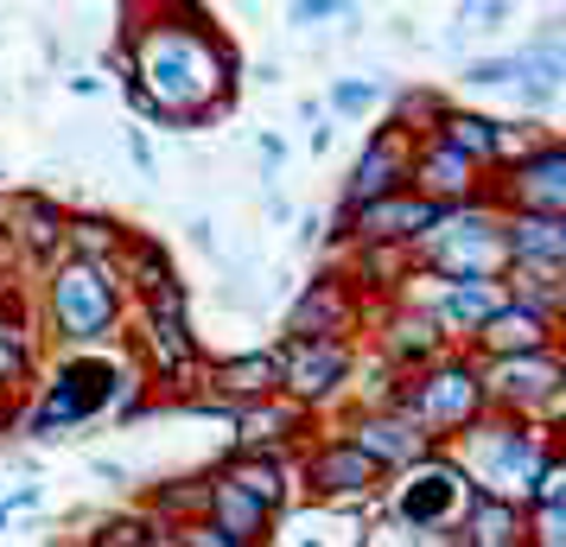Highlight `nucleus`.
<instances>
[{
  "instance_id": "nucleus-1",
  "label": "nucleus",
  "mask_w": 566,
  "mask_h": 547,
  "mask_svg": "<svg viewBox=\"0 0 566 547\" xmlns=\"http://www.w3.org/2000/svg\"><path fill=\"white\" fill-rule=\"evenodd\" d=\"M235 83V52L210 27H179V20H154L140 27L128 57V90L134 108L154 115L166 128H191L230 103Z\"/></svg>"
},
{
  "instance_id": "nucleus-2",
  "label": "nucleus",
  "mask_w": 566,
  "mask_h": 547,
  "mask_svg": "<svg viewBox=\"0 0 566 547\" xmlns=\"http://www.w3.org/2000/svg\"><path fill=\"white\" fill-rule=\"evenodd\" d=\"M115 389H134V382H122V369L108 364V357H71V364L52 369L39 408L27 414V433L32 440H57V433H71V427L103 414L108 401H115Z\"/></svg>"
},
{
  "instance_id": "nucleus-3",
  "label": "nucleus",
  "mask_w": 566,
  "mask_h": 547,
  "mask_svg": "<svg viewBox=\"0 0 566 547\" xmlns=\"http://www.w3.org/2000/svg\"><path fill=\"white\" fill-rule=\"evenodd\" d=\"M45 306H52L57 338L71 344H96L115 332L122 318V293H115V274L103 261H57L52 287H45Z\"/></svg>"
},
{
  "instance_id": "nucleus-4",
  "label": "nucleus",
  "mask_w": 566,
  "mask_h": 547,
  "mask_svg": "<svg viewBox=\"0 0 566 547\" xmlns=\"http://www.w3.org/2000/svg\"><path fill=\"white\" fill-rule=\"evenodd\" d=\"M395 414L413 420L427 440L452 433V427H471V420L484 414V369L459 364V357L420 369V376H408V389L395 395Z\"/></svg>"
},
{
  "instance_id": "nucleus-5",
  "label": "nucleus",
  "mask_w": 566,
  "mask_h": 547,
  "mask_svg": "<svg viewBox=\"0 0 566 547\" xmlns=\"http://www.w3.org/2000/svg\"><path fill=\"white\" fill-rule=\"evenodd\" d=\"M471 491H478V484L464 477V465L427 452V459L408 465V477L395 484V522H401L408 535H446V528L464 516Z\"/></svg>"
},
{
  "instance_id": "nucleus-6",
  "label": "nucleus",
  "mask_w": 566,
  "mask_h": 547,
  "mask_svg": "<svg viewBox=\"0 0 566 547\" xmlns=\"http://www.w3.org/2000/svg\"><path fill=\"white\" fill-rule=\"evenodd\" d=\"M427 261H433V281H478L490 287L503 261V217H484V210H446V223L427 235Z\"/></svg>"
},
{
  "instance_id": "nucleus-7",
  "label": "nucleus",
  "mask_w": 566,
  "mask_h": 547,
  "mask_svg": "<svg viewBox=\"0 0 566 547\" xmlns=\"http://www.w3.org/2000/svg\"><path fill=\"white\" fill-rule=\"evenodd\" d=\"M413 134L395 122V128L369 134V147L357 154V166H350V185H344V204H337V223L344 217H357V210L382 204V198H395V191H408V166H413Z\"/></svg>"
},
{
  "instance_id": "nucleus-8",
  "label": "nucleus",
  "mask_w": 566,
  "mask_h": 547,
  "mask_svg": "<svg viewBox=\"0 0 566 547\" xmlns=\"http://www.w3.org/2000/svg\"><path fill=\"white\" fill-rule=\"evenodd\" d=\"M376 484H382V471L369 465L350 440H325L306 459V491L325 496V503H337V509H363Z\"/></svg>"
},
{
  "instance_id": "nucleus-9",
  "label": "nucleus",
  "mask_w": 566,
  "mask_h": 547,
  "mask_svg": "<svg viewBox=\"0 0 566 547\" xmlns=\"http://www.w3.org/2000/svg\"><path fill=\"white\" fill-rule=\"evenodd\" d=\"M274 364H281V389L293 395V408H306V401H325V395L350 376V344H344V338L286 344Z\"/></svg>"
},
{
  "instance_id": "nucleus-10",
  "label": "nucleus",
  "mask_w": 566,
  "mask_h": 547,
  "mask_svg": "<svg viewBox=\"0 0 566 547\" xmlns=\"http://www.w3.org/2000/svg\"><path fill=\"white\" fill-rule=\"evenodd\" d=\"M510 204H515V217H560L566 210V154L554 134L541 147H528V154H515Z\"/></svg>"
},
{
  "instance_id": "nucleus-11",
  "label": "nucleus",
  "mask_w": 566,
  "mask_h": 547,
  "mask_svg": "<svg viewBox=\"0 0 566 547\" xmlns=\"http://www.w3.org/2000/svg\"><path fill=\"white\" fill-rule=\"evenodd\" d=\"M439 223H446V210L427 204V198H413V191H395L382 204L344 217V230L357 235V242H427Z\"/></svg>"
},
{
  "instance_id": "nucleus-12",
  "label": "nucleus",
  "mask_w": 566,
  "mask_h": 547,
  "mask_svg": "<svg viewBox=\"0 0 566 547\" xmlns=\"http://www.w3.org/2000/svg\"><path fill=\"white\" fill-rule=\"evenodd\" d=\"M344 440L357 445L363 459L376 471H388V465H420L427 452H433V440L413 427V420H401L395 408H376V414H357L350 420V433Z\"/></svg>"
},
{
  "instance_id": "nucleus-13",
  "label": "nucleus",
  "mask_w": 566,
  "mask_h": 547,
  "mask_svg": "<svg viewBox=\"0 0 566 547\" xmlns=\"http://www.w3.org/2000/svg\"><path fill=\"white\" fill-rule=\"evenodd\" d=\"M503 261L510 274H560L566 217H503Z\"/></svg>"
},
{
  "instance_id": "nucleus-14",
  "label": "nucleus",
  "mask_w": 566,
  "mask_h": 547,
  "mask_svg": "<svg viewBox=\"0 0 566 547\" xmlns=\"http://www.w3.org/2000/svg\"><path fill=\"white\" fill-rule=\"evenodd\" d=\"M496 306H503L496 287H478V281H439L433 306H427L420 318L433 325V338H478Z\"/></svg>"
},
{
  "instance_id": "nucleus-15",
  "label": "nucleus",
  "mask_w": 566,
  "mask_h": 547,
  "mask_svg": "<svg viewBox=\"0 0 566 547\" xmlns=\"http://www.w3.org/2000/svg\"><path fill=\"white\" fill-rule=\"evenodd\" d=\"M452 528H459L452 535L459 547H528V535H522V503L490 496V491H471V503H464V516Z\"/></svg>"
},
{
  "instance_id": "nucleus-16",
  "label": "nucleus",
  "mask_w": 566,
  "mask_h": 547,
  "mask_svg": "<svg viewBox=\"0 0 566 547\" xmlns=\"http://www.w3.org/2000/svg\"><path fill=\"white\" fill-rule=\"evenodd\" d=\"M217 484L242 491L255 509H268V516H281V503H286V471H281L274 452H249V445H235L230 459L217 465Z\"/></svg>"
},
{
  "instance_id": "nucleus-17",
  "label": "nucleus",
  "mask_w": 566,
  "mask_h": 547,
  "mask_svg": "<svg viewBox=\"0 0 566 547\" xmlns=\"http://www.w3.org/2000/svg\"><path fill=\"white\" fill-rule=\"evenodd\" d=\"M350 325V287L337 281H312V293H300V306L286 313V344H318V338H337Z\"/></svg>"
},
{
  "instance_id": "nucleus-18",
  "label": "nucleus",
  "mask_w": 566,
  "mask_h": 547,
  "mask_svg": "<svg viewBox=\"0 0 566 547\" xmlns=\"http://www.w3.org/2000/svg\"><path fill=\"white\" fill-rule=\"evenodd\" d=\"M478 344H484V350H496V357H535V350H554V325H541L535 313H522V306H510V299H503V306L484 318Z\"/></svg>"
},
{
  "instance_id": "nucleus-19",
  "label": "nucleus",
  "mask_w": 566,
  "mask_h": 547,
  "mask_svg": "<svg viewBox=\"0 0 566 547\" xmlns=\"http://www.w3.org/2000/svg\"><path fill=\"white\" fill-rule=\"evenodd\" d=\"M210 389L235 395V401H268V395L281 389V364H274V350L223 357V364H210Z\"/></svg>"
},
{
  "instance_id": "nucleus-20",
  "label": "nucleus",
  "mask_w": 566,
  "mask_h": 547,
  "mask_svg": "<svg viewBox=\"0 0 566 547\" xmlns=\"http://www.w3.org/2000/svg\"><path fill=\"white\" fill-rule=\"evenodd\" d=\"M96 547H179V528H172V522L128 516V522H115V528H103Z\"/></svg>"
},
{
  "instance_id": "nucleus-21",
  "label": "nucleus",
  "mask_w": 566,
  "mask_h": 547,
  "mask_svg": "<svg viewBox=\"0 0 566 547\" xmlns=\"http://www.w3.org/2000/svg\"><path fill=\"white\" fill-rule=\"evenodd\" d=\"M376 103H382V83H369V77H344V83H337V90H332V108H337V115H363V108H376Z\"/></svg>"
},
{
  "instance_id": "nucleus-22",
  "label": "nucleus",
  "mask_w": 566,
  "mask_h": 547,
  "mask_svg": "<svg viewBox=\"0 0 566 547\" xmlns=\"http://www.w3.org/2000/svg\"><path fill=\"white\" fill-rule=\"evenodd\" d=\"M496 83H515V57H478V64H464V90H496Z\"/></svg>"
},
{
  "instance_id": "nucleus-23",
  "label": "nucleus",
  "mask_w": 566,
  "mask_h": 547,
  "mask_svg": "<svg viewBox=\"0 0 566 547\" xmlns=\"http://www.w3.org/2000/svg\"><path fill=\"white\" fill-rule=\"evenodd\" d=\"M32 369V357H27V332H0V382H20Z\"/></svg>"
},
{
  "instance_id": "nucleus-24",
  "label": "nucleus",
  "mask_w": 566,
  "mask_h": 547,
  "mask_svg": "<svg viewBox=\"0 0 566 547\" xmlns=\"http://www.w3.org/2000/svg\"><path fill=\"white\" fill-rule=\"evenodd\" d=\"M179 547H242V541L223 535V528H210V522L198 516V522H185V528H179Z\"/></svg>"
},
{
  "instance_id": "nucleus-25",
  "label": "nucleus",
  "mask_w": 566,
  "mask_h": 547,
  "mask_svg": "<svg viewBox=\"0 0 566 547\" xmlns=\"http://www.w3.org/2000/svg\"><path fill=\"white\" fill-rule=\"evenodd\" d=\"M337 13H350V7H337V0H300V7H293V27H312V20H337Z\"/></svg>"
},
{
  "instance_id": "nucleus-26",
  "label": "nucleus",
  "mask_w": 566,
  "mask_h": 547,
  "mask_svg": "<svg viewBox=\"0 0 566 547\" xmlns=\"http://www.w3.org/2000/svg\"><path fill=\"white\" fill-rule=\"evenodd\" d=\"M90 471H96L103 484H128V471H122V465H108V459H96V465H90Z\"/></svg>"
},
{
  "instance_id": "nucleus-27",
  "label": "nucleus",
  "mask_w": 566,
  "mask_h": 547,
  "mask_svg": "<svg viewBox=\"0 0 566 547\" xmlns=\"http://www.w3.org/2000/svg\"><path fill=\"white\" fill-rule=\"evenodd\" d=\"M0 528H7V503H0Z\"/></svg>"
}]
</instances>
